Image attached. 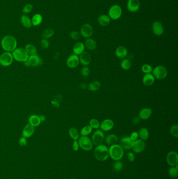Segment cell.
Masks as SVG:
<instances>
[{
    "instance_id": "6da1fadb",
    "label": "cell",
    "mask_w": 178,
    "mask_h": 179,
    "mask_svg": "<svg viewBox=\"0 0 178 179\" xmlns=\"http://www.w3.org/2000/svg\"><path fill=\"white\" fill-rule=\"evenodd\" d=\"M17 44L15 38L10 35L4 37L1 41L2 48L6 52H13L16 48Z\"/></svg>"
},
{
    "instance_id": "7a4b0ae2",
    "label": "cell",
    "mask_w": 178,
    "mask_h": 179,
    "mask_svg": "<svg viewBox=\"0 0 178 179\" xmlns=\"http://www.w3.org/2000/svg\"><path fill=\"white\" fill-rule=\"evenodd\" d=\"M94 156L96 159L100 161H104L109 156V149L105 145L97 146L94 150Z\"/></svg>"
},
{
    "instance_id": "3957f363",
    "label": "cell",
    "mask_w": 178,
    "mask_h": 179,
    "mask_svg": "<svg viewBox=\"0 0 178 179\" xmlns=\"http://www.w3.org/2000/svg\"><path fill=\"white\" fill-rule=\"evenodd\" d=\"M109 152L110 157L115 161L120 160L124 155L123 149L120 145L116 144L111 146L109 149Z\"/></svg>"
},
{
    "instance_id": "277c9868",
    "label": "cell",
    "mask_w": 178,
    "mask_h": 179,
    "mask_svg": "<svg viewBox=\"0 0 178 179\" xmlns=\"http://www.w3.org/2000/svg\"><path fill=\"white\" fill-rule=\"evenodd\" d=\"M152 73L155 79L161 80L164 79L167 77L168 70L164 65H157L156 67L153 68Z\"/></svg>"
},
{
    "instance_id": "5b68a950",
    "label": "cell",
    "mask_w": 178,
    "mask_h": 179,
    "mask_svg": "<svg viewBox=\"0 0 178 179\" xmlns=\"http://www.w3.org/2000/svg\"><path fill=\"white\" fill-rule=\"evenodd\" d=\"M12 55L13 58L19 62H25L29 57V55L28 54L25 49L22 48H16L13 52Z\"/></svg>"
},
{
    "instance_id": "8992f818",
    "label": "cell",
    "mask_w": 178,
    "mask_h": 179,
    "mask_svg": "<svg viewBox=\"0 0 178 179\" xmlns=\"http://www.w3.org/2000/svg\"><path fill=\"white\" fill-rule=\"evenodd\" d=\"M78 143L79 147L85 151H89L93 148V142L88 136H82L80 138H79Z\"/></svg>"
},
{
    "instance_id": "52a82bcc",
    "label": "cell",
    "mask_w": 178,
    "mask_h": 179,
    "mask_svg": "<svg viewBox=\"0 0 178 179\" xmlns=\"http://www.w3.org/2000/svg\"><path fill=\"white\" fill-rule=\"evenodd\" d=\"M104 139L105 135L101 129H96L91 136V141L93 142V145L96 146L101 145Z\"/></svg>"
},
{
    "instance_id": "ba28073f",
    "label": "cell",
    "mask_w": 178,
    "mask_h": 179,
    "mask_svg": "<svg viewBox=\"0 0 178 179\" xmlns=\"http://www.w3.org/2000/svg\"><path fill=\"white\" fill-rule=\"evenodd\" d=\"M24 64L27 67H36L42 65L43 60L38 55H30L29 56L27 60L25 62H24Z\"/></svg>"
},
{
    "instance_id": "9c48e42d",
    "label": "cell",
    "mask_w": 178,
    "mask_h": 179,
    "mask_svg": "<svg viewBox=\"0 0 178 179\" xmlns=\"http://www.w3.org/2000/svg\"><path fill=\"white\" fill-rule=\"evenodd\" d=\"M121 7L118 5H114L109 10V16L111 19L116 20L120 19L122 15Z\"/></svg>"
},
{
    "instance_id": "30bf717a",
    "label": "cell",
    "mask_w": 178,
    "mask_h": 179,
    "mask_svg": "<svg viewBox=\"0 0 178 179\" xmlns=\"http://www.w3.org/2000/svg\"><path fill=\"white\" fill-rule=\"evenodd\" d=\"M13 56L10 52H5L0 56V64L4 67L10 65L13 61Z\"/></svg>"
},
{
    "instance_id": "8fae6325",
    "label": "cell",
    "mask_w": 178,
    "mask_h": 179,
    "mask_svg": "<svg viewBox=\"0 0 178 179\" xmlns=\"http://www.w3.org/2000/svg\"><path fill=\"white\" fill-rule=\"evenodd\" d=\"M167 162L171 167H175L178 165V155L177 152L174 151L168 152L167 155Z\"/></svg>"
},
{
    "instance_id": "7c38bea8",
    "label": "cell",
    "mask_w": 178,
    "mask_h": 179,
    "mask_svg": "<svg viewBox=\"0 0 178 179\" xmlns=\"http://www.w3.org/2000/svg\"><path fill=\"white\" fill-rule=\"evenodd\" d=\"M81 35L84 38H88L93 34V28L89 24H84L81 28Z\"/></svg>"
},
{
    "instance_id": "4fadbf2b",
    "label": "cell",
    "mask_w": 178,
    "mask_h": 179,
    "mask_svg": "<svg viewBox=\"0 0 178 179\" xmlns=\"http://www.w3.org/2000/svg\"><path fill=\"white\" fill-rule=\"evenodd\" d=\"M79 64V57L75 54L70 56L67 60V65L71 69H74L77 67Z\"/></svg>"
},
{
    "instance_id": "5bb4252c",
    "label": "cell",
    "mask_w": 178,
    "mask_h": 179,
    "mask_svg": "<svg viewBox=\"0 0 178 179\" xmlns=\"http://www.w3.org/2000/svg\"><path fill=\"white\" fill-rule=\"evenodd\" d=\"M115 124L113 121L111 119H105L103 121L100 123V128L101 131H111L113 127Z\"/></svg>"
},
{
    "instance_id": "9a60e30c",
    "label": "cell",
    "mask_w": 178,
    "mask_h": 179,
    "mask_svg": "<svg viewBox=\"0 0 178 179\" xmlns=\"http://www.w3.org/2000/svg\"><path fill=\"white\" fill-rule=\"evenodd\" d=\"M140 7V0H128L127 3V9L130 12H137Z\"/></svg>"
},
{
    "instance_id": "2e32d148",
    "label": "cell",
    "mask_w": 178,
    "mask_h": 179,
    "mask_svg": "<svg viewBox=\"0 0 178 179\" xmlns=\"http://www.w3.org/2000/svg\"><path fill=\"white\" fill-rule=\"evenodd\" d=\"M145 143L141 139H137L134 141L132 145V149L136 153H140L144 150Z\"/></svg>"
},
{
    "instance_id": "e0dca14e",
    "label": "cell",
    "mask_w": 178,
    "mask_h": 179,
    "mask_svg": "<svg viewBox=\"0 0 178 179\" xmlns=\"http://www.w3.org/2000/svg\"><path fill=\"white\" fill-rule=\"evenodd\" d=\"M79 63L84 66H88L91 64V54L88 52H84L79 56Z\"/></svg>"
},
{
    "instance_id": "ac0fdd59",
    "label": "cell",
    "mask_w": 178,
    "mask_h": 179,
    "mask_svg": "<svg viewBox=\"0 0 178 179\" xmlns=\"http://www.w3.org/2000/svg\"><path fill=\"white\" fill-rule=\"evenodd\" d=\"M152 30L156 36H161L164 33V28L161 23L155 21L152 23Z\"/></svg>"
},
{
    "instance_id": "d6986e66",
    "label": "cell",
    "mask_w": 178,
    "mask_h": 179,
    "mask_svg": "<svg viewBox=\"0 0 178 179\" xmlns=\"http://www.w3.org/2000/svg\"><path fill=\"white\" fill-rule=\"evenodd\" d=\"M152 110L151 108L146 107L140 110L139 112V119L141 120H147L149 119L152 114Z\"/></svg>"
},
{
    "instance_id": "ffe728a7",
    "label": "cell",
    "mask_w": 178,
    "mask_h": 179,
    "mask_svg": "<svg viewBox=\"0 0 178 179\" xmlns=\"http://www.w3.org/2000/svg\"><path fill=\"white\" fill-rule=\"evenodd\" d=\"M133 141L131 139L130 137H124L121 139V146L123 149L130 150L132 149Z\"/></svg>"
},
{
    "instance_id": "44dd1931",
    "label": "cell",
    "mask_w": 178,
    "mask_h": 179,
    "mask_svg": "<svg viewBox=\"0 0 178 179\" xmlns=\"http://www.w3.org/2000/svg\"><path fill=\"white\" fill-rule=\"evenodd\" d=\"M34 127L31 125L30 124H27L25 126L24 129L22 130V137H24L26 138H28L30 137L34 132Z\"/></svg>"
},
{
    "instance_id": "7402d4cb",
    "label": "cell",
    "mask_w": 178,
    "mask_h": 179,
    "mask_svg": "<svg viewBox=\"0 0 178 179\" xmlns=\"http://www.w3.org/2000/svg\"><path fill=\"white\" fill-rule=\"evenodd\" d=\"M155 81V78L152 73L145 74L142 79L143 83L146 86H152Z\"/></svg>"
},
{
    "instance_id": "603a6c76",
    "label": "cell",
    "mask_w": 178,
    "mask_h": 179,
    "mask_svg": "<svg viewBox=\"0 0 178 179\" xmlns=\"http://www.w3.org/2000/svg\"><path fill=\"white\" fill-rule=\"evenodd\" d=\"M115 53L116 57L118 58L123 59L125 58L127 55V50L124 47L121 46L116 48Z\"/></svg>"
},
{
    "instance_id": "cb8c5ba5",
    "label": "cell",
    "mask_w": 178,
    "mask_h": 179,
    "mask_svg": "<svg viewBox=\"0 0 178 179\" xmlns=\"http://www.w3.org/2000/svg\"><path fill=\"white\" fill-rule=\"evenodd\" d=\"M85 47L84 44L82 42H78L74 45L73 48L74 54L77 56L80 55L81 53L85 52Z\"/></svg>"
},
{
    "instance_id": "d4e9b609",
    "label": "cell",
    "mask_w": 178,
    "mask_h": 179,
    "mask_svg": "<svg viewBox=\"0 0 178 179\" xmlns=\"http://www.w3.org/2000/svg\"><path fill=\"white\" fill-rule=\"evenodd\" d=\"M111 21V19L109 16L106 14H103L100 16L98 19V22L100 26L105 27L108 26Z\"/></svg>"
},
{
    "instance_id": "484cf974",
    "label": "cell",
    "mask_w": 178,
    "mask_h": 179,
    "mask_svg": "<svg viewBox=\"0 0 178 179\" xmlns=\"http://www.w3.org/2000/svg\"><path fill=\"white\" fill-rule=\"evenodd\" d=\"M84 45L86 48L89 50H94L97 48L96 41L92 38H88L86 40Z\"/></svg>"
},
{
    "instance_id": "4316f807",
    "label": "cell",
    "mask_w": 178,
    "mask_h": 179,
    "mask_svg": "<svg viewBox=\"0 0 178 179\" xmlns=\"http://www.w3.org/2000/svg\"><path fill=\"white\" fill-rule=\"evenodd\" d=\"M105 141L107 145L112 146L116 144L118 141V137L115 134L108 135L105 138Z\"/></svg>"
},
{
    "instance_id": "83f0119b",
    "label": "cell",
    "mask_w": 178,
    "mask_h": 179,
    "mask_svg": "<svg viewBox=\"0 0 178 179\" xmlns=\"http://www.w3.org/2000/svg\"><path fill=\"white\" fill-rule=\"evenodd\" d=\"M29 124L34 127H37L41 123V119L39 116L36 115L30 116L29 118Z\"/></svg>"
},
{
    "instance_id": "f1b7e54d",
    "label": "cell",
    "mask_w": 178,
    "mask_h": 179,
    "mask_svg": "<svg viewBox=\"0 0 178 179\" xmlns=\"http://www.w3.org/2000/svg\"><path fill=\"white\" fill-rule=\"evenodd\" d=\"M101 87V83L99 81L95 80V81H91L88 85V88L89 91H97L100 89Z\"/></svg>"
},
{
    "instance_id": "f546056e",
    "label": "cell",
    "mask_w": 178,
    "mask_h": 179,
    "mask_svg": "<svg viewBox=\"0 0 178 179\" xmlns=\"http://www.w3.org/2000/svg\"><path fill=\"white\" fill-rule=\"evenodd\" d=\"M139 136L140 137V139L143 141L147 140L149 138V133L148 130L145 127H143L140 128L139 131Z\"/></svg>"
},
{
    "instance_id": "4dcf8cb0",
    "label": "cell",
    "mask_w": 178,
    "mask_h": 179,
    "mask_svg": "<svg viewBox=\"0 0 178 179\" xmlns=\"http://www.w3.org/2000/svg\"><path fill=\"white\" fill-rule=\"evenodd\" d=\"M21 23L22 25V26L25 27L30 28L32 26V23L31 20L30 19L29 17H28L25 15H23L22 16L21 19Z\"/></svg>"
},
{
    "instance_id": "1f68e13d",
    "label": "cell",
    "mask_w": 178,
    "mask_h": 179,
    "mask_svg": "<svg viewBox=\"0 0 178 179\" xmlns=\"http://www.w3.org/2000/svg\"><path fill=\"white\" fill-rule=\"evenodd\" d=\"M69 136L74 140H77L79 138V133L77 128L71 127L69 131Z\"/></svg>"
},
{
    "instance_id": "d6a6232c",
    "label": "cell",
    "mask_w": 178,
    "mask_h": 179,
    "mask_svg": "<svg viewBox=\"0 0 178 179\" xmlns=\"http://www.w3.org/2000/svg\"><path fill=\"white\" fill-rule=\"evenodd\" d=\"M121 67L124 70H128L132 67V62L128 59H123L120 64Z\"/></svg>"
},
{
    "instance_id": "836d02e7",
    "label": "cell",
    "mask_w": 178,
    "mask_h": 179,
    "mask_svg": "<svg viewBox=\"0 0 178 179\" xmlns=\"http://www.w3.org/2000/svg\"><path fill=\"white\" fill-rule=\"evenodd\" d=\"M25 50L28 55H37V50L36 47L32 44H27L25 46Z\"/></svg>"
},
{
    "instance_id": "e575fe53",
    "label": "cell",
    "mask_w": 178,
    "mask_h": 179,
    "mask_svg": "<svg viewBox=\"0 0 178 179\" xmlns=\"http://www.w3.org/2000/svg\"><path fill=\"white\" fill-rule=\"evenodd\" d=\"M42 22V16L39 14H35L33 16L31 20L32 25L34 26H38L41 24Z\"/></svg>"
},
{
    "instance_id": "d590c367",
    "label": "cell",
    "mask_w": 178,
    "mask_h": 179,
    "mask_svg": "<svg viewBox=\"0 0 178 179\" xmlns=\"http://www.w3.org/2000/svg\"><path fill=\"white\" fill-rule=\"evenodd\" d=\"M93 128L91 127L89 125H86L84 126L82 129H81V135L83 136H87L91 134V133L93 131Z\"/></svg>"
},
{
    "instance_id": "8d00e7d4",
    "label": "cell",
    "mask_w": 178,
    "mask_h": 179,
    "mask_svg": "<svg viewBox=\"0 0 178 179\" xmlns=\"http://www.w3.org/2000/svg\"><path fill=\"white\" fill-rule=\"evenodd\" d=\"M54 33L55 32L53 29L51 28H47L43 31L42 36L45 39H48V38L51 37L54 35Z\"/></svg>"
},
{
    "instance_id": "74e56055",
    "label": "cell",
    "mask_w": 178,
    "mask_h": 179,
    "mask_svg": "<svg viewBox=\"0 0 178 179\" xmlns=\"http://www.w3.org/2000/svg\"><path fill=\"white\" fill-rule=\"evenodd\" d=\"M141 70L144 74H148L152 73L153 68L152 66L149 64H144L141 68Z\"/></svg>"
},
{
    "instance_id": "f35d334b",
    "label": "cell",
    "mask_w": 178,
    "mask_h": 179,
    "mask_svg": "<svg viewBox=\"0 0 178 179\" xmlns=\"http://www.w3.org/2000/svg\"><path fill=\"white\" fill-rule=\"evenodd\" d=\"M168 173L171 177L173 178H176L177 177L178 174V165H176L175 167H172L170 168L168 171Z\"/></svg>"
},
{
    "instance_id": "ab89813d",
    "label": "cell",
    "mask_w": 178,
    "mask_h": 179,
    "mask_svg": "<svg viewBox=\"0 0 178 179\" xmlns=\"http://www.w3.org/2000/svg\"><path fill=\"white\" fill-rule=\"evenodd\" d=\"M99 121L97 119H92L89 121V126L93 129H98L100 128Z\"/></svg>"
},
{
    "instance_id": "60d3db41",
    "label": "cell",
    "mask_w": 178,
    "mask_h": 179,
    "mask_svg": "<svg viewBox=\"0 0 178 179\" xmlns=\"http://www.w3.org/2000/svg\"><path fill=\"white\" fill-rule=\"evenodd\" d=\"M170 132L172 136L176 138L178 137V125L177 124L173 125L170 128Z\"/></svg>"
},
{
    "instance_id": "b9f144b4",
    "label": "cell",
    "mask_w": 178,
    "mask_h": 179,
    "mask_svg": "<svg viewBox=\"0 0 178 179\" xmlns=\"http://www.w3.org/2000/svg\"><path fill=\"white\" fill-rule=\"evenodd\" d=\"M113 168L114 170L115 171H117V172L120 171L123 168V164H122L121 162L118 160L113 164Z\"/></svg>"
},
{
    "instance_id": "7bdbcfd3",
    "label": "cell",
    "mask_w": 178,
    "mask_h": 179,
    "mask_svg": "<svg viewBox=\"0 0 178 179\" xmlns=\"http://www.w3.org/2000/svg\"><path fill=\"white\" fill-rule=\"evenodd\" d=\"M81 75L84 77H87L90 74V69L88 66H84L81 70Z\"/></svg>"
},
{
    "instance_id": "ee69618b",
    "label": "cell",
    "mask_w": 178,
    "mask_h": 179,
    "mask_svg": "<svg viewBox=\"0 0 178 179\" xmlns=\"http://www.w3.org/2000/svg\"><path fill=\"white\" fill-rule=\"evenodd\" d=\"M33 5L30 4H28L27 5H25L22 9V13L24 14H28V13L31 12V10H33Z\"/></svg>"
},
{
    "instance_id": "f6af8a7d",
    "label": "cell",
    "mask_w": 178,
    "mask_h": 179,
    "mask_svg": "<svg viewBox=\"0 0 178 179\" xmlns=\"http://www.w3.org/2000/svg\"><path fill=\"white\" fill-rule=\"evenodd\" d=\"M71 38L73 40H78L80 38V34L76 31H73L70 33Z\"/></svg>"
},
{
    "instance_id": "bcb514c9",
    "label": "cell",
    "mask_w": 178,
    "mask_h": 179,
    "mask_svg": "<svg viewBox=\"0 0 178 179\" xmlns=\"http://www.w3.org/2000/svg\"><path fill=\"white\" fill-rule=\"evenodd\" d=\"M40 45L41 47L43 49L48 48L49 46V42L47 39H43L40 41Z\"/></svg>"
},
{
    "instance_id": "7dc6e473",
    "label": "cell",
    "mask_w": 178,
    "mask_h": 179,
    "mask_svg": "<svg viewBox=\"0 0 178 179\" xmlns=\"http://www.w3.org/2000/svg\"><path fill=\"white\" fill-rule=\"evenodd\" d=\"M18 143H19V145L21 147L26 146L27 144V138L24 137H21L19 139Z\"/></svg>"
},
{
    "instance_id": "c3c4849f",
    "label": "cell",
    "mask_w": 178,
    "mask_h": 179,
    "mask_svg": "<svg viewBox=\"0 0 178 179\" xmlns=\"http://www.w3.org/2000/svg\"><path fill=\"white\" fill-rule=\"evenodd\" d=\"M139 137V133L136 132V131H133V133H131L130 137L131 139L133 141L136 140Z\"/></svg>"
},
{
    "instance_id": "681fc988",
    "label": "cell",
    "mask_w": 178,
    "mask_h": 179,
    "mask_svg": "<svg viewBox=\"0 0 178 179\" xmlns=\"http://www.w3.org/2000/svg\"><path fill=\"white\" fill-rule=\"evenodd\" d=\"M127 160L130 162H133L135 160V155L133 153L131 152H129L127 153Z\"/></svg>"
},
{
    "instance_id": "f907efd6",
    "label": "cell",
    "mask_w": 178,
    "mask_h": 179,
    "mask_svg": "<svg viewBox=\"0 0 178 179\" xmlns=\"http://www.w3.org/2000/svg\"><path fill=\"white\" fill-rule=\"evenodd\" d=\"M79 143L77 140H74L73 143V149L75 151H77L79 150Z\"/></svg>"
},
{
    "instance_id": "816d5d0a",
    "label": "cell",
    "mask_w": 178,
    "mask_h": 179,
    "mask_svg": "<svg viewBox=\"0 0 178 179\" xmlns=\"http://www.w3.org/2000/svg\"><path fill=\"white\" fill-rule=\"evenodd\" d=\"M140 119H139V117H136L133 119V122L134 124H137L140 122Z\"/></svg>"
},
{
    "instance_id": "f5cc1de1",
    "label": "cell",
    "mask_w": 178,
    "mask_h": 179,
    "mask_svg": "<svg viewBox=\"0 0 178 179\" xmlns=\"http://www.w3.org/2000/svg\"><path fill=\"white\" fill-rule=\"evenodd\" d=\"M40 118V119H41V121H45V119H46V117H45V116H39Z\"/></svg>"
},
{
    "instance_id": "db71d44e",
    "label": "cell",
    "mask_w": 178,
    "mask_h": 179,
    "mask_svg": "<svg viewBox=\"0 0 178 179\" xmlns=\"http://www.w3.org/2000/svg\"></svg>"
}]
</instances>
